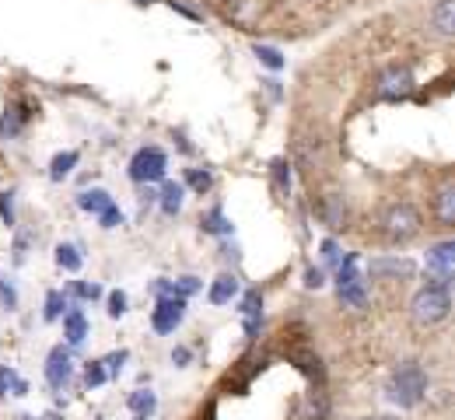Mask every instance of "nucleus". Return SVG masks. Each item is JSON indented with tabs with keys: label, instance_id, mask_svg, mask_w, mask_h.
Listing matches in <instances>:
<instances>
[{
	"label": "nucleus",
	"instance_id": "a878e982",
	"mask_svg": "<svg viewBox=\"0 0 455 420\" xmlns=\"http://www.w3.org/2000/svg\"><path fill=\"white\" fill-rule=\"evenodd\" d=\"M63 308H67V295H63V291H50V295H46V312H43V319H46V322H57L60 315H63Z\"/></svg>",
	"mask_w": 455,
	"mask_h": 420
},
{
	"label": "nucleus",
	"instance_id": "b1692460",
	"mask_svg": "<svg viewBox=\"0 0 455 420\" xmlns=\"http://www.w3.org/2000/svg\"><path fill=\"white\" fill-rule=\"evenodd\" d=\"M252 53H256V60L263 63V67H270V70H281L284 67V57H281V50H274V46H252Z\"/></svg>",
	"mask_w": 455,
	"mask_h": 420
},
{
	"label": "nucleus",
	"instance_id": "9b49d317",
	"mask_svg": "<svg viewBox=\"0 0 455 420\" xmlns=\"http://www.w3.org/2000/svg\"><path fill=\"white\" fill-rule=\"evenodd\" d=\"M371 277H379V281H389V277H413V263L410 259H399V256H389V259H371Z\"/></svg>",
	"mask_w": 455,
	"mask_h": 420
},
{
	"label": "nucleus",
	"instance_id": "bb28decb",
	"mask_svg": "<svg viewBox=\"0 0 455 420\" xmlns=\"http://www.w3.org/2000/svg\"><path fill=\"white\" fill-rule=\"evenodd\" d=\"M337 291H340L343 305H354V308H361V305H364V288H361V281L343 284V288H337Z\"/></svg>",
	"mask_w": 455,
	"mask_h": 420
},
{
	"label": "nucleus",
	"instance_id": "c756f323",
	"mask_svg": "<svg viewBox=\"0 0 455 420\" xmlns=\"http://www.w3.org/2000/svg\"><path fill=\"white\" fill-rule=\"evenodd\" d=\"M274 189L287 193L291 189V165L287 162H274Z\"/></svg>",
	"mask_w": 455,
	"mask_h": 420
},
{
	"label": "nucleus",
	"instance_id": "6e6552de",
	"mask_svg": "<svg viewBox=\"0 0 455 420\" xmlns=\"http://www.w3.org/2000/svg\"><path fill=\"white\" fill-rule=\"evenodd\" d=\"M70 375H74V358H70V351H50V358H46V382L53 385V389H63L67 382H70Z\"/></svg>",
	"mask_w": 455,
	"mask_h": 420
},
{
	"label": "nucleus",
	"instance_id": "393cba45",
	"mask_svg": "<svg viewBox=\"0 0 455 420\" xmlns=\"http://www.w3.org/2000/svg\"><path fill=\"white\" fill-rule=\"evenodd\" d=\"M204 232H211V235H231V221H228L221 210H211L204 218Z\"/></svg>",
	"mask_w": 455,
	"mask_h": 420
},
{
	"label": "nucleus",
	"instance_id": "20e7f679",
	"mask_svg": "<svg viewBox=\"0 0 455 420\" xmlns=\"http://www.w3.org/2000/svg\"><path fill=\"white\" fill-rule=\"evenodd\" d=\"M165 169H169V158L162 147H140L133 158H130V179L148 186V182H162L165 179Z\"/></svg>",
	"mask_w": 455,
	"mask_h": 420
},
{
	"label": "nucleus",
	"instance_id": "39448f33",
	"mask_svg": "<svg viewBox=\"0 0 455 420\" xmlns=\"http://www.w3.org/2000/svg\"><path fill=\"white\" fill-rule=\"evenodd\" d=\"M410 91H413V74H410V67H386V70L379 74V81H375V95H379V99H389V102L406 99Z\"/></svg>",
	"mask_w": 455,
	"mask_h": 420
},
{
	"label": "nucleus",
	"instance_id": "9d476101",
	"mask_svg": "<svg viewBox=\"0 0 455 420\" xmlns=\"http://www.w3.org/2000/svg\"><path fill=\"white\" fill-rule=\"evenodd\" d=\"M225 7H228V18H231L235 25L249 28V25H256V21H259V14H263L267 0H228Z\"/></svg>",
	"mask_w": 455,
	"mask_h": 420
},
{
	"label": "nucleus",
	"instance_id": "79ce46f5",
	"mask_svg": "<svg viewBox=\"0 0 455 420\" xmlns=\"http://www.w3.org/2000/svg\"><path fill=\"white\" fill-rule=\"evenodd\" d=\"M218 4H228V0H218Z\"/></svg>",
	"mask_w": 455,
	"mask_h": 420
},
{
	"label": "nucleus",
	"instance_id": "aec40b11",
	"mask_svg": "<svg viewBox=\"0 0 455 420\" xmlns=\"http://www.w3.org/2000/svg\"><path fill=\"white\" fill-rule=\"evenodd\" d=\"M81 249L77 245H70V242H63V245H57V266L60 270H70V273H77L81 270Z\"/></svg>",
	"mask_w": 455,
	"mask_h": 420
},
{
	"label": "nucleus",
	"instance_id": "2f4dec72",
	"mask_svg": "<svg viewBox=\"0 0 455 420\" xmlns=\"http://www.w3.org/2000/svg\"><path fill=\"white\" fill-rule=\"evenodd\" d=\"M70 295L92 301V298H99V295H102V288H99V284H70Z\"/></svg>",
	"mask_w": 455,
	"mask_h": 420
},
{
	"label": "nucleus",
	"instance_id": "5701e85b",
	"mask_svg": "<svg viewBox=\"0 0 455 420\" xmlns=\"http://www.w3.org/2000/svg\"><path fill=\"white\" fill-rule=\"evenodd\" d=\"M25 116H28V113H21L18 106H11V109L4 113V120H0V137H14V133L25 126Z\"/></svg>",
	"mask_w": 455,
	"mask_h": 420
},
{
	"label": "nucleus",
	"instance_id": "423d86ee",
	"mask_svg": "<svg viewBox=\"0 0 455 420\" xmlns=\"http://www.w3.org/2000/svg\"><path fill=\"white\" fill-rule=\"evenodd\" d=\"M455 273V245L452 242H438L431 252H427V277L431 284H452Z\"/></svg>",
	"mask_w": 455,
	"mask_h": 420
},
{
	"label": "nucleus",
	"instance_id": "1a4fd4ad",
	"mask_svg": "<svg viewBox=\"0 0 455 420\" xmlns=\"http://www.w3.org/2000/svg\"><path fill=\"white\" fill-rule=\"evenodd\" d=\"M319 218H323V225H326V228H333V232L347 228V218H350V210H347V200H343L340 193H330V196H323V203H319Z\"/></svg>",
	"mask_w": 455,
	"mask_h": 420
},
{
	"label": "nucleus",
	"instance_id": "473e14b6",
	"mask_svg": "<svg viewBox=\"0 0 455 420\" xmlns=\"http://www.w3.org/2000/svg\"><path fill=\"white\" fill-rule=\"evenodd\" d=\"M99 221H102V228H119V225H123V210L113 203L109 210H102V214H99Z\"/></svg>",
	"mask_w": 455,
	"mask_h": 420
},
{
	"label": "nucleus",
	"instance_id": "6ab92c4d",
	"mask_svg": "<svg viewBox=\"0 0 455 420\" xmlns=\"http://www.w3.org/2000/svg\"><path fill=\"white\" fill-rule=\"evenodd\" d=\"M126 407H130V410H133L140 420H148L155 410H158V396H155L151 389H137V392L126 400Z\"/></svg>",
	"mask_w": 455,
	"mask_h": 420
},
{
	"label": "nucleus",
	"instance_id": "f03ea898",
	"mask_svg": "<svg viewBox=\"0 0 455 420\" xmlns=\"http://www.w3.org/2000/svg\"><path fill=\"white\" fill-rule=\"evenodd\" d=\"M449 312H452V295H449L445 284H427V288H420L413 295V301H410V319L420 329H431V326L445 322Z\"/></svg>",
	"mask_w": 455,
	"mask_h": 420
},
{
	"label": "nucleus",
	"instance_id": "4468645a",
	"mask_svg": "<svg viewBox=\"0 0 455 420\" xmlns=\"http://www.w3.org/2000/svg\"><path fill=\"white\" fill-rule=\"evenodd\" d=\"M63 337H67V344H70V347L84 344V337H88V319H84V312H81V308H70V312L63 315Z\"/></svg>",
	"mask_w": 455,
	"mask_h": 420
},
{
	"label": "nucleus",
	"instance_id": "a19ab883",
	"mask_svg": "<svg viewBox=\"0 0 455 420\" xmlns=\"http://www.w3.org/2000/svg\"><path fill=\"white\" fill-rule=\"evenodd\" d=\"M43 420H60V417H57V414H46V417H43Z\"/></svg>",
	"mask_w": 455,
	"mask_h": 420
},
{
	"label": "nucleus",
	"instance_id": "7ed1b4c3",
	"mask_svg": "<svg viewBox=\"0 0 455 420\" xmlns=\"http://www.w3.org/2000/svg\"><path fill=\"white\" fill-rule=\"evenodd\" d=\"M382 232L389 242H410L420 235V210L413 203H393L382 214Z\"/></svg>",
	"mask_w": 455,
	"mask_h": 420
},
{
	"label": "nucleus",
	"instance_id": "0eeeda50",
	"mask_svg": "<svg viewBox=\"0 0 455 420\" xmlns=\"http://www.w3.org/2000/svg\"><path fill=\"white\" fill-rule=\"evenodd\" d=\"M182 319H186V298H158L155 305V312H151V326H155V333H175L179 326H182Z\"/></svg>",
	"mask_w": 455,
	"mask_h": 420
},
{
	"label": "nucleus",
	"instance_id": "58836bf2",
	"mask_svg": "<svg viewBox=\"0 0 455 420\" xmlns=\"http://www.w3.org/2000/svg\"><path fill=\"white\" fill-rule=\"evenodd\" d=\"M126 358H130V354H126V351H119V354H109L102 364H109V375H119V371H123V361Z\"/></svg>",
	"mask_w": 455,
	"mask_h": 420
},
{
	"label": "nucleus",
	"instance_id": "f8f14e48",
	"mask_svg": "<svg viewBox=\"0 0 455 420\" xmlns=\"http://www.w3.org/2000/svg\"><path fill=\"white\" fill-rule=\"evenodd\" d=\"M431 28H435V36L452 39V32H455V0H438V4H435V11H431Z\"/></svg>",
	"mask_w": 455,
	"mask_h": 420
},
{
	"label": "nucleus",
	"instance_id": "f3484780",
	"mask_svg": "<svg viewBox=\"0 0 455 420\" xmlns=\"http://www.w3.org/2000/svg\"><path fill=\"white\" fill-rule=\"evenodd\" d=\"M158 196H162V200H158V203H162V210H165L169 218H175V214L182 210V200H186V186H182V182H165Z\"/></svg>",
	"mask_w": 455,
	"mask_h": 420
},
{
	"label": "nucleus",
	"instance_id": "ea45409f",
	"mask_svg": "<svg viewBox=\"0 0 455 420\" xmlns=\"http://www.w3.org/2000/svg\"><path fill=\"white\" fill-rule=\"evenodd\" d=\"M189 358H193V354H189L186 347H175V351H172V361H175V368H186V364H189Z\"/></svg>",
	"mask_w": 455,
	"mask_h": 420
},
{
	"label": "nucleus",
	"instance_id": "f704fd0d",
	"mask_svg": "<svg viewBox=\"0 0 455 420\" xmlns=\"http://www.w3.org/2000/svg\"><path fill=\"white\" fill-rule=\"evenodd\" d=\"M0 305H4V308H18V291H14L4 277H0Z\"/></svg>",
	"mask_w": 455,
	"mask_h": 420
},
{
	"label": "nucleus",
	"instance_id": "4c0bfd02",
	"mask_svg": "<svg viewBox=\"0 0 455 420\" xmlns=\"http://www.w3.org/2000/svg\"><path fill=\"white\" fill-rule=\"evenodd\" d=\"M326 284V277H323V270H315V266H308L305 270V288H323Z\"/></svg>",
	"mask_w": 455,
	"mask_h": 420
},
{
	"label": "nucleus",
	"instance_id": "37998d69",
	"mask_svg": "<svg viewBox=\"0 0 455 420\" xmlns=\"http://www.w3.org/2000/svg\"><path fill=\"white\" fill-rule=\"evenodd\" d=\"M137 420H140V417H137Z\"/></svg>",
	"mask_w": 455,
	"mask_h": 420
},
{
	"label": "nucleus",
	"instance_id": "72a5a7b5",
	"mask_svg": "<svg viewBox=\"0 0 455 420\" xmlns=\"http://www.w3.org/2000/svg\"><path fill=\"white\" fill-rule=\"evenodd\" d=\"M0 218L14 225V193H0Z\"/></svg>",
	"mask_w": 455,
	"mask_h": 420
},
{
	"label": "nucleus",
	"instance_id": "4be33fe9",
	"mask_svg": "<svg viewBox=\"0 0 455 420\" xmlns=\"http://www.w3.org/2000/svg\"><path fill=\"white\" fill-rule=\"evenodd\" d=\"M74 165H77V151H63V155H57V158H53V165H50V179L53 182L67 179Z\"/></svg>",
	"mask_w": 455,
	"mask_h": 420
},
{
	"label": "nucleus",
	"instance_id": "dca6fc26",
	"mask_svg": "<svg viewBox=\"0 0 455 420\" xmlns=\"http://www.w3.org/2000/svg\"><path fill=\"white\" fill-rule=\"evenodd\" d=\"M235 295H238V277H235V273H221V277L211 284V291H207L211 305H228Z\"/></svg>",
	"mask_w": 455,
	"mask_h": 420
},
{
	"label": "nucleus",
	"instance_id": "f257e3e1",
	"mask_svg": "<svg viewBox=\"0 0 455 420\" xmlns=\"http://www.w3.org/2000/svg\"><path fill=\"white\" fill-rule=\"evenodd\" d=\"M424 392H427V375H424V368H420L417 361L399 364L396 371L389 375V382H386V396H389V403H396V407H403V410L417 407V403L424 400Z\"/></svg>",
	"mask_w": 455,
	"mask_h": 420
},
{
	"label": "nucleus",
	"instance_id": "a211bd4d",
	"mask_svg": "<svg viewBox=\"0 0 455 420\" xmlns=\"http://www.w3.org/2000/svg\"><path fill=\"white\" fill-rule=\"evenodd\" d=\"M77 207L99 218L102 210H109V207H113V196H109L106 189H88V193H81V196H77Z\"/></svg>",
	"mask_w": 455,
	"mask_h": 420
},
{
	"label": "nucleus",
	"instance_id": "ddd939ff",
	"mask_svg": "<svg viewBox=\"0 0 455 420\" xmlns=\"http://www.w3.org/2000/svg\"><path fill=\"white\" fill-rule=\"evenodd\" d=\"M242 315H245V337L252 340L259 333V322H263V298H259V291H249L242 298Z\"/></svg>",
	"mask_w": 455,
	"mask_h": 420
},
{
	"label": "nucleus",
	"instance_id": "cd10ccee",
	"mask_svg": "<svg viewBox=\"0 0 455 420\" xmlns=\"http://www.w3.org/2000/svg\"><path fill=\"white\" fill-rule=\"evenodd\" d=\"M186 182H189V189H196L200 196H204V193H207V189L214 186L211 172H200V169H189V172H186Z\"/></svg>",
	"mask_w": 455,
	"mask_h": 420
},
{
	"label": "nucleus",
	"instance_id": "2eb2a0df",
	"mask_svg": "<svg viewBox=\"0 0 455 420\" xmlns=\"http://www.w3.org/2000/svg\"><path fill=\"white\" fill-rule=\"evenodd\" d=\"M435 218H438L445 228H452L455 225V186L452 182H445V186L438 189V196H435Z\"/></svg>",
	"mask_w": 455,
	"mask_h": 420
},
{
	"label": "nucleus",
	"instance_id": "412c9836",
	"mask_svg": "<svg viewBox=\"0 0 455 420\" xmlns=\"http://www.w3.org/2000/svg\"><path fill=\"white\" fill-rule=\"evenodd\" d=\"M25 392H28V385H25L11 368L0 364V396H25Z\"/></svg>",
	"mask_w": 455,
	"mask_h": 420
},
{
	"label": "nucleus",
	"instance_id": "7c9ffc66",
	"mask_svg": "<svg viewBox=\"0 0 455 420\" xmlns=\"http://www.w3.org/2000/svg\"><path fill=\"white\" fill-rule=\"evenodd\" d=\"M172 288H175L179 298H189V295L200 291V281H196V277H179V281H172Z\"/></svg>",
	"mask_w": 455,
	"mask_h": 420
},
{
	"label": "nucleus",
	"instance_id": "c85d7f7f",
	"mask_svg": "<svg viewBox=\"0 0 455 420\" xmlns=\"http://www.w3.org/2000/svg\"><path fill=\"white\" fill-rule=\"evenodd\" d=\"M109 378V371H106V364L102 361H92L88 364V371H84V382H88V389H95V385H102Z\"/></svg>",
	"mask_w": 455,
	"mask_h": 420
},
{
	"label": "nucleus",
	"instance_id": "c9c22d12",
	"mask_svg": "<svg viewBox=\"0 0 455 420\" xmlns=\"http://www.w3.org/2000/svg\"><path fill=\"white\" fill-rule=\"evenodd\" d=\"M109 315H113V319L126 315V295H123V291H113V295H109Z\"/></svg>",
	"mask_w": 455,
	"mask_h": 420
},
{
	"label": "nucleus",
	"instance_id": "e433bc0d",
	"mask_svg": "<svg viewBox=\"0 0 455 420\" xmlns=\"http://www.w3.org/2000/svg\"><path fill=\"white\" fill-rule=\"evenodd\" d=\"M323 259H326V263H340V245L333 239L323 242Z\"/></svg>",
	"mask_w": 455,
	"mask_h": 420
}]
</instances>
